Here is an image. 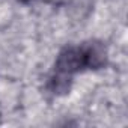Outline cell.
Segmentation results:
<instances>
[{
	"label": "cell",
	"instance_id": "6da1fadb",
	"mask_svg": "<svg viewBox=\"0 0 128 128\" xmlns=\"http://www.w3.org/2000/svg\"><path fill=\"white\" fill-rule=\"evenodd\" d=\"M84 60H83V54L80 50V45L74 47H65L59 54L57 59L54 62V68H53V76H59L63 78L72 80L74 76L80 71H84Z\"/></svg>",
	"mask_w": 128,
	"mask_h": 128
},
{
	"label": "cell",
	"instance_id": "7a4b0ae2",
	"mask_svg": "<svg viewBox=\"0 0 128 128\" xmlns=\"http://www.w3.org/2000/svg\"><path fill=\"white\" fill-rule=\"evenodd\" d=\"M80 50L83 54L86 70H101L107 65L108 51H107V47L104 45V42L90 39V41L80 44Z\"/></svg>",
	"mask_w": 128,
	"mask_h": 128
},
{
	"label": "cell",
	"instance_id": "3957f363",
	"mask_svg": "<svg viewBox=\"0 0 128 128\" xmlns=\"http://www.w3.org/2000/svg\"><path fill=\"white\" fill-rule=\"evenodd\" d=\"M18 2H21V3H29V2H32V0H18Z\"/></svg>",
	"mask_w": 128,
	"mask_h": 128
}]
</instances>
